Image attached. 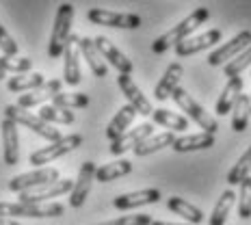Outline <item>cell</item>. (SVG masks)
Segmentation results:
<instances>
[{
	"label": "cell",
	"instance_id": "cell-1",
	"mask_svg": "<svg viewBox=\"0 0 251 225\" xmlns=\"http://www.w3.org/2000/svg\"><path fill=\"white\" fill-rule=\"evenodd\" d=\"M210 18V11H208L206 7H200L195 9L191 15H186L182 22H177L174 28H169L167 33H163L160 37L154 39V44H151V50L156 52V54H163V52H167L171 48V46H177L180 41L188 39L193 33H195L200 26L206 22V20Z\"/></svg>",
	"mask_w": 251,
	"mask_h": 225
},
{
	"label": "cell",
	"instance_id": "cell-2",
	"mask_svg": "<svg viewBox=\"0 0 251 225\" xmlns=\"http://www.w3.org/2000/svg\"><path fill=\"white\" fill-rule=\"evenodd\" d=\"M4 117H9L18 125H24V128L33 130L35 134H39L41 139L50 141V143H54V141L61 139V132L54 128V125L46 124L44 119H39V115H33L28 108H22V106H18V104H9V106H4Z\"/></svg>",
	"mask_w": 251,
	"mask_h": 225
},
{
	"label": "cell",
	"instance_id": "cell-3",
	"mask_svg": "<svg viewBox=\"0 0 251 225\" xmlns=\"http://www.w3.org/2000/svg\"><path fill=\"white\" fill-rule=\"evenodd\" d=\"M72 20H74V7H72L70 2H63L61 7L56 9L54 26H52V35H50V44H48L50 59L63 56L67 39L72 37Z\"/></svg>",
	"mask_w": 251,
	"mask_h": 225
},
{
	"label": "cell",
	"instance_id": "cell-4",
	"mask_svg": "<svg viewBox=\"0 0 251 225\" xmlns=\"http://www.w3.org/2000/svg\"><path fill=\"white\" fill-rule=\"evenodd\" d=\"M171 98H174V102L177 104V106L182 108V111L186 113V119H193L200 128L203 130V132H208V134H214L219 130V124H217V119L212 117V115H208L206 113V108L201 106L200 102L195 100V98L191 96V93L186 91V89H182V87H177L174 93H171Z\"/></svg>",
	"mask_w": 251,
	"mask_h": 225
},
{
	"label": "cell",
	"instance_id": "cell-5",
	"mask_svg": "<svg viewBox=\"0 0 251 225\" xmlns=\"http://www.w3.org/2000/svg\"><path fill=\"white\" fill-rule=\"evenodd\" d=\"M65 208L61 203H22V201H0V217H26V219H50L61 217Z\"/></svg>",
	"mask_w": 251,
	"mask_h": 225
},
{
	"label": "cell",
	"instance_id": "cell-6",
	"mask_svg": "<svg viewBox=\"0 0 251 225\" xmlns=\"http://www.w3.org/2000/svg\"><path fill=\"white\" fill-rule=\"evenodd\" d=\"M82 145V137L80 134H67V137H61L59 141H54V143H50L48 148H41L37 151H33L30 154V165L35 167H41V165H48L52 160L61 158V156L70 154V151L78 150Z\"/></svg>",
	"mask_w": 251,
	"mask_h": 225
},
{
	"label": "cell",
	"instance_id": "cell-7",
	"mask_svg": "<svg viewBox=\"0 0 251 225\" xmlns=\"http://www.w3.org/2000/svg\"><path fill=\"white\" fill-rule=\"evenodd\" d=\"M59 180V171L52 169V167H41V169L28 171V174H20L11 177L9 182V191L13 193H28L35 191V188H41L46 184H52V182Z\"/></svg>",
	"mask_w": 251,
	"mask_h": 225
},
{
	"label": "cell",
	"instance_id": "cell-8",
	"mask_svg": "<svg viewBox=\"0 0 251 225\" xmlns=\"http://www.w3.org/2000/svg\"><path fill=\"white\" fill-rule=\"evenodd\" d=\"M63 80L70 87L80 85L82 80V72H80V37L78 35H72L65 44V50H63Z\"/></svg>",
	"mask_w": 251,
	"mask_h": 225
},
{
	"label": "cell",
	"instance_id": "cell-9",
	"mask_svg": "<svg viewBox=\"0 0 251 225\" xmlns=\"http://www.w3.org/2000/svg\"><path fill=\"white\" fill-rule=\"evenodd\" d=\"M89 22L98 26H111V28H139L141 18L137 13H117L111 9H89Z\"/></svg>",
	"mask_w": 251,
	"mask_h": 225
},
{
	"label": "cell",
	"instance_id": "cell-10",
	"mask_svg": "<svg viewBox=\"0 0 251 225\" xmlns=\"http://www.w3.org/2000/svg\"><path fill=\"white\" fill-rule=\"evenodd\" d=\"M251 46V30H240L238 35H234L227 44H221L217 50L208 56V63L212 67H219L221 63H229L232 59H236L243 50H247Z\"/></svg>",
	"mask_w": 251,
	"mask_h": 225
},
{
	"label": "cell",
	"instance_id": "cell-11",
	"mask_svg": "<svg viewBox=\"0 0 251 225\" xmlns=\"http://www.w3.org/2000/svg\"><path fill=\"white\" fill-rule=\"evenodd\" d=\"M117 85H119V89H122V93L126 96L128 104L137 111V115H145V117H150V115L154 113L150 100L143 96V91L137 87V82L132 80V76L130 74H119L117 76Z\"/></svg>",
	"mask_w": 251,
	"mask_h": 225
},
{
	"label": "cell",
	"instance_id": "cell-12",
	"mask_svg": "<svg viewBox=\"0 0 251 225\" xmlns=\"http://www.w3.org/2000/svg\"><path fill=\"white\" fill-rule=\"evenodd\" d=\"M74 188V180H56L52 184H46L41 188H35V191H28V193H20V201L22 203H41L46 200H56V197L65 195V193H72Z\"/></svg>",
	"mask_w": 251,
	"mask_h": 225
},
{
	"label": "cell",
	"instance_id": "cell-13",
	"mask_svg": "<svg viewBox=\"0 0 251 225\" xmlns=\"http://www.w3.org/2000/svg\"><path fill=\"white\" fill-rule=\"evenodd\" d=\"M96 169L98 167L93 165L91 160L82 163L80 171H78V177L74 182V188H72V193H70V206L72 208H80L82 203H85L89 191H91L93 180H96Z\"/></svg>",
	"mask_w": 251,
	"mask_h": 225
},
{
	"label": "cell",
	"instance_id": "cell-14",
	"mask_svg": "<svg viewBox=\"0 0 251 225\" xmlns=\"http://www.w3.org/2000/svg\"><path fill=\"white\" fill-rule=\"evenodd\" d=\"M93 44H96L98 52L102 54V59H106L119 74H132V61H130L108 37H102L100 35V37L93 39Z\"/></svg>",
	"mask_w": 251,
	"mask_h": 225
},
{
	"label": "cell",
	"instance_id": "cell-15",
	"mask_svg": "<svg viewBox=\"0 0 251 225\" xmlns=\"http://www.w3.org/2000/svg\"><path fill=\"white\" fill-rule=\"evenodd\" d=\"M221 39H223L221 30L210 28V30H206V33L197 35V37H188L184 41H180V44L176 46V54L177 56H191V54H195V52L210 48V46H214V44H221Z\"/></svg>",
	"mask_w": 251,
	"mask_h": 225
},
{
	"label": "cell",
	"instance_id": "cell-16",
	"mask_svg": "<svg viewBox=\"0 0 251 225\" xmlns=\"http://www.w3.org/2000/svg\"><path fill=\"white\" fill-rule=\"evenodd\" d=\"M151 130H154V125H151V124H139L137 128L126 130L122 137H117L115 141H111V148H108V151H111L113 156H119V154H124V151H128V150H134L141 141L150 137Z\"/></svg>",
	"mask_w": 251,
	"mask_h": 225
},
{
	"label": "cell",
	"instance_id": "cell-17",
	"mask_svg": "<svg viewBox=\"0 0 251 225\" xmlns=\"http://www.w3.org/2000/svg\"><path fill=\"white\" fill-rule=\"evenodd\" d=\"M160 191L158 188H143V191H134V193H124V195L115 197L113 206L117 210H132L139 206H148V203L160 201Z\"/></svg>",
	"mask_w": 251,
	"mask_h": 225
},
{
	"label": "cell",
	"instance_id": "cell-18",
	"mask_svg": "<svg viewBox=\"0 0 251 225\" xmlns=\"http://www.w3.org/2000/svg\"><path fill=\"white\" fill-rule=\"evenodd\" d=\"M61 87H63V82L59 80V78H52V80H46V85H44V87L35 89V91L24 93V96H20L18 106H22V108L44 106V104L48 102V100H52V98H54L56 93H61Z\"/></svg>",
	"mask_w": 251,
	"mask_h": 225
},
{
	"label": "cell",
	"instance_id": "cell-19",
	"mask_svg": "<svg viewBox=\"0 0 251 225\" xmlns=\"http://www.w3.org/2000/svg\"><path fill=\"white\" fill-rule=\"evenodd\" d=\"M2 145H4V165L13 167L20 160V134H18V124L11 122L9 117L2 119Z\"/></svg>",
	"mask_w": 251,
	"mask_h": 225
},
{
	"label": "cell",
	"instance_id": "cell-20",
	"mask_svg": "<svg viewBox=\"0 0 251 225\" xmlns=\"http://www.w3.org/2000/svg\"><path fill=\"white\" fill-rule=\"evenodd\" d=\"M182 76H184V67H182V63H177V61L171 63V65L167 67V72L163 74V78H160V82L154 89V98H156V100L165 102L167 98H171V93L180 87Z\"/></svg>",
	"mask_w": 251,
	"mask_h": 225
},
{
	"label": "cell",
	"instance_id": "cell-21",
	"mask_svg": "<svg viewBox=\"0 0 251 225\" xmlns=\"http://www.w3.org/2000/svg\"><path fill=\"white\" fill-rule=\"evenodd\" d=\"M243 85L245 82H243V78L240 76H234V78H229L227 80V85L223 87L221 96H219L217 104H214V111H217L219 117H221V115L232 113V108H234V104H236L238 96L243 93Z\"/></svg>",
	"mask_w": 251,
	"mask_h": 225
},
{
	"label": "cell",
	"instance_id": "cell-22",
	"mask_svg": "<svg viewBox=\"0 0 251 225\" xmlns=\"http://www.w3.org/2000/svg\"><path fill=\"white\" fill-rule=\"evenodd\" d=\"M214 134H208V132H197V134H184V137L176 139L174 141V148L177 154H186V151H197V150H208V148H214Z\"/></svg>",
	"mask_w": 251,
	"mask_h": 225
},
{
	"label": "cell",
	"instance_id": "cell-23",
	"mask_svg": "<svg viewBox=\"0 0 251 225\" xmlns=\"http://www.w3.org/2000/svg\"><path fill=\"white\" fill-rule=\"evenodd\" d=\"M80 54H82V59L89 63L91 72L98 78H104V76L108 74L106 63L102 61V54L98 52V48H96V44H93L91 37H80Z\"/></svg>",
	"mask_w": 251,
	"mask_h": 225
},
{
	"label": "cell",
	"instance_id": "cell-24",
	"mask_svg": "<svg viewBox=\"0 0 251 225\" xmlns=\"http://www.w3.org/2000/svg\"><path fill=\"white\" fill-rule=\"evenodd\" d=\"M134 117H137V111H134L130 104L122 106L117 113H115V117L108 122V125H106V137L111 141H115L117 137H122L126 130L130 128V124L134 122Z\"/></svg>",
	"mask_w": 251,
	"mask_h": 225
},
{
	"label": "cell",
	"instance_id": "cell-25",
	"mask_svg": "<svg viewBox=\"0 0 251 225\" xmlns=\"http://www.w3.org/2000/svg\"><path fill=\"white\" fill-rule=\"evenodd\" d=\"M176 139L177 137L171 132V130H167V132H160V134H150L148 139H143L137 145V148H134V154H137V156L154 154V151H158V150H163V148H171Z\"/></svg>",
	"mask_w": 251,
	"mask_h": 225
},
{
	"label": "cell",
	"instance_id": "cell-26",
	"mask_svg": "<svg viewBox=\"0 0 251 225\" xmlns=\"http://www.w3.org/2000/svg\"><path fill=\"white\" fill-rule=\"evenodd\" d=\"M234 203H236V193H234L232 188L223 191L221 197H219V201L214 203V210L210 214V219H208V225H226L227 214L234 208Z\"/></svg>",
	"mask_w": 251,
	"mask_h": 225
},
{
	"label": "cell",
	"instance_id": "cell-27",
	"mask_svg": "<svg viewBox=\"0 0 251 225\" xmlns=\"http://www.w3.org/2000/svg\"><path fill=\"white\" fill-rule=\"evenodd\" d=\"M167 208H169L171 212L184 217L191 225H200L203 221V212L200 210V208L193 206V203H188L186 200H182V197H169V200H167Z\"/></svg>",
	"mask_w": 251,
	"mask_h": 225
},
{
	"label": "cell",
	"instance_id": "cell-28",
	"mask_svg": "<svg viewBox=\"0 0 251 225\" xmlns=\"http://www.w3.org/2000/svg\"><path fill=\"white\" fill-rule=\"evenodd\" d=\"M130 171H132V163L126 158H119L108 165H102L100 169H96V180L104 184V182H113V180H117V177L128 175Z\"/></svg>",
	"mask_w": 251,
	"mask_h": 225
},
{
	"label": "cell",
	"instance_id": "cell-29",
	"mask_svg": "<svg viewBox=\"0 0 251 225\" xmlns=\"http://www.w3.org/2000/svg\"><path fill=\"white\" fill-rule=\"evenodd\" d=\"M249 115H251V98L247 93H240L236 104L232 108V130L234 132H245L249 124Z\"/></svg>",
	"mask_w": 251,
	"mask_h": 225
},
{
	"label": "cell",
	"instance_id": "cell-30",
	"mask_svg": "<svg viewBox=\"0 0 251 225\" xmlns=\"http://www.w3.org/2000/svg\"><path fill=\"white\" fill-rule=\"evenodd\" d=\"M44 85H46V78L44 74H37V72H33V74H18L7 80L9 91H20V93L35 91V89H39Z\"/></svg>",
	"mask_w": 251,
	"mask_h": 225
},
{
	"label": "cell",
	"instance_id": "cell-31",
	"mask_svg": "<svg viewBox=\"0 0 251 225\" xmlns=\"http://www.w3.org/2000/svg\"><path fill=\"white\" fill-rule=\"evenodd\" d=\"M151 119H154V124L158 125H165L167 130H188V119L184 115L180 113H174V111H167V108H154V113H151Z\"/></svg>",
	"mask_w": 251,
	"mask_h": 225
},
{
	"label": "cell",
	"instance_id": "cell-32",
	"mask_svg": "<svg viewBox=\"0 0 251 225\" xmlns=\"http://www.w3.org/2000/svg\"><path fill=\"white\" fill-rule=\"evenodd\" d=\"M52 106L65 108V111H74V108H85L89 106V96L87 93H56L52 98Z\"/></svg>",
	"mask_w": 251,
	"mask_h": 225
},
{
	"label": "cell",
	"instance_id": "cell-33",
	"mask_svg": "<svg viewBox=\"0 0 251 225\" xmlns=\"http://www.w3.org/2000/svg\"><path fill=\"white\" fill-rule=\"evenodd\" d=\"M249 174H251V145H249V150L236 160V165L229 169L227 184L229 186H236V184H240V182L245 180V177H249Z\"/></svg>",
	"mask_w": 251,
	"mask_h": 225
},
{
	"label": "cell",
	"instance_id": "cell-34",
	"mask_svg": "<svg viewBox=\"0 0 251 225\" xmlns=\"http://www.w3.org/2000/svg\"><path fill=\"white\" fill-rule=\"evenodd\" d=\"M39 119H44L46 124H63V125H70L74 124V113L72 111H65V108H56V106H41L39 108Z\"/></svg>",
	"mask_w": 251,
	"mask_h": 225
},
{
	"label": "cell",
	"instance_id": "cell-35",
	"mask_svg": "<svg viewBox=\"0 0 251 225\" xmlns=\"http://www.w3.org/2000/svg\"><path fill=\"white\" fill-rule=\"evenodd\" d=\"M33 67V61L26 59V56H0V70L7 74V72H13V74H26Z\"/></svg>",
	"mask_w": 251,
	"mask_h": 225
},
{
	"label": "cell",
	"instance_id": "cell-36",
	"mask_svg": "<svg viewBox=\"0 0 251 225\" xmlns=\"http://www.w3.org/2000/svg\"><path fill=\"white\" fill-rule=\"evenodd\" d=\"M247 67H251V46L247 50H243L236 59H232L229 63H226V67H223V72H226L227 78H234V76H240Z\"/></svg>",
	"mask_w": 251,
	"mask_h": 225
},
{
	"label": "cell",
	"instance_id": "cell-37",
	"mask_svg": "<svg viewBox=\"0 0 251 225\" xmlns=\"http://www.w3.org/2000/svg\"><path fill=\"white\" fill-rule=\"evenodd\" d=\"M238 217L251 219V175L238 184Z\"/></svg>",
	"mask_w": 251,
	"mask_h": 225
},
{
	"label": "cell",
	"instance_id": "cell-38",
	"mask_svg": "<svg viewBox=\"0 0 251 225\" xmlns=\"http://www.w3.org/2000/svg\"><path fill=\"white\" fill-rule=\"evenodd\" d=\"M151 214H130V217H117L113 221H104L98 225H151Z\"/></svg>",
	"mask_w": 251,
	"mask_h": 225
},
{
	"label": "cell",
	"instance_id": "cell-39",
	"mask_svg": "<svg viewBox=\"0 0 251 225\" xmlns=\"http://www.w3.org/2000/svg\"><path fill=\"white\" fill-rule=\"evenodd\" d=\"M0 50H2L7 56L18 54V44H15V39L7 33V28H4L2 24H0Z\"/></svg>",
	"mask_w": 251,
	"mask_h": 225
},
{
	"label": "cell",
	"instance_id": "cell-40",
	"mask_svg": "<svg viewBox=\"0 0 251 225\" xmlns=\"http://www.w3.org/2000/svg\"><path fill=\"white\" fill-rule=\"evenodd\" d=\"M0 225H20L18 221H13V219H4V217H0Z\"/></svg>",
	"mask_w": 251,
	"mask_h": 225
},
{
	"label": "cell",
	"instance_id": "cell-41",
	"mask_svg": "<svg viewBox=\"0 0 251 225\" xmlns=\"http://www.w3.org/2000/svg\"><path fill=\"white\" fill-rule=\"evenodd\" d=\"M151 225H191V223H167V221H151Z\"/></svg>",
	"mask_w": 251,
	"mask_h": 225
},
{
	"label": "cell",
	"instance_id": "cell-42",
	"mask_svg": "<svg viewBox=\"0 0 251 225\" xmlns=\"http://www.w3.org/2000/svg\"><path fill=\"white\" fill-rule=\"evenodd\" d=\"M4 76H7V74H4V72L0 70V80H4Z\"/></svg>",
	"mask_w": 251,
	"mask_h": 225
},
{
	"label": "cell",
	"instance_id": "cell-43",
	"mask_svg": "<svg viewBox=\"0 0 251 225\" xmlns=\"http://www.w3.org/2000/svg\"><path fill=\"white\" fill-rule=\"evenodd\" d=\"M249 98H251V93H249Z\"/></svg>",
	"mask_w": 251,
	"mask_h": 225
}]
</instances>
